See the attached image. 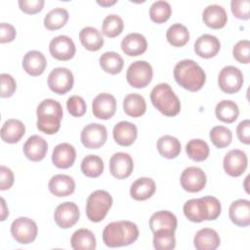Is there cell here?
Instances as JSON below:
<instances>
[{"instance_id": "1", "label": "cell", "mask_w": 250, "mask_h": 250, "mask_svg": "<svg viewBox=\"0 0 250 250\" xmlns=\"http://www.w3.org/2000/svg\"><path fill=\"white\" fill-rule=\"evenodd\" d=\"M184 214L190 222L216 220L221 214V202L214 196H203L188 200L183 207Z\"/></svg>"}, {"instance_id": "2", "label": "cell", "mask_w": 250, "mask_h": 250, "mask_svg": "<svg viewBox=\"0 0 250 250\" xmlns=\"http://www.w3.org/2000/svg\"><path fill=\"white\" fill-rule=\"evenodd\" d=\"M139 237L137 225L130 221L107 224L103 230V241L108 247H121L134 243Z\"/></svg>"}, {"instance_id": "3", "label": "cell", "mask_w": 250, "mask_h": 250, "mask_svg": "<svg viewBox=\"0 0 250 250\" xmlns=\"http://www.w3.org/2000/svg\"><path fill=\"white\" fill-rule=\"evenodd\" d=\"M174 78L176 82L186 90L195 92L200 90L206 81L203 68L192 60H182L174 67Z\"/></svg>"}, {"instance_id": "4", "label": "cell", "mask_w": 250, "mask_h": 250, "mask_svg": "<svg viewBox=\"0 0 250 250\" xmlns=\"http://www.w3.org/2000/svg\"><path fill=\"white\" fill-rule=\"evenodd\" d=\"M152 104L162 114L175 116L181 110V103L168 83H159L150 92Z\"/></svg>"}, {"instance_id": "5", "label": "cell", "mask_w": 250, "mask_h": 250, "mask_svg": "<svg viewBox=\"0 0 250 250\" xmlns=\"http://www.w3.org/2000/svg\"><path fill=\"white\" fill-rule=\"evenodd\" d=\"M112 205V196L104 189L93 191L87 198L86 215L94 223H99L104 219Z\"/></svg>"}, {"instance_id": "6", "label": "cell", "mask_w": 250, "mask_h": 250, "mask_svg": "<svg viewBox=\"0 0 250 250\" xmlns=\"http://www.w3.org/2000/svg\"><path fill=\"white\" fill-rule=\"evenodd\" d=\"M153 71L149 62L146 61L133 62L127 68L126 79L134 88H144L152 79Z\"/></svg>"}, {"instance_id": "7", "label": "cell", "mask_w": 250, "mask_h": 250, "mask_svg": "<svg viewBox=\"0 0 250 250\" xmlns=\"http://www.w3.org/2000/svg\"><path fill=\"white\" fill-rule=\"evenodd\" d=\"M38 228L36 223L27 217H19L11 225V234L21 244H29L37 236Z\"/></svg>"}, {"instance_id": "8", "label": "cell", "mask_w": 250, "mask_h": 250, "mask_svg": "<svg viewBox=\"0 0 250 250\" xmlns=\"http://www.w3.org/2000/svg\"><path fill=\"white\" fill-rule=\"evenodd\" d=\"M218 83L221 90L227 94L238 92L243 84V74L241 70L233 65L223 67L218 76Z\"/></svg>"}, {"instance_id": "9", "label": "cell", "mask_w": 250, "mask_h": 250, "mask_svg": "<svg viewBox=\"0 0 250 250\" xmlns=\"http://www.w3.org/2000/svg\"><path fill=\"white\" fill-rule=\"evenodd\" d=\"M74 77L72 72L66 67H56L48 76V86L56 94L63 95L73 87Z\"/></svg>"}, {"instance_id": "10", "label": "cell", "mask_w": 250, "mask_h": 250, "mask_svg": "<svg viewBox=\"0 0 250 250\" xmlns=\"http://www.w3.org/2000/svg\"><path fill=\"white\" fill-rule=\"evenodd\" d=\"M107 139L106 128L100 123H90L86 125L80 134V140L87 148L95 149L104 145Z\"/></svg>"}, {"instance_id": "11", "label": "cell", "mask_w": 250, "mask_h": 250, "mask_svg": "<svg viewBox=\"0 0 250 250\" xmlns=\"http://www.w3.org/2000/svg\"><path fill=\"white\" fill-rule=\"evenodd\" d=\"M180 182L185 190L188 192H198L202 190L206 185V174L199 167L189 166L182 172Z\"/></svg>"}, {"instance_id": "12", "label": "cell", "mask_w": 250, "mask_h": 250, "mask_svg": "<svg viewBox=\"0 0 250 250\" xmlns=\"http://www.w3.org/2000/svg\"><path fill=\"white\" fill-rule=\"evenodd\" d=\"M80 211L74 202L66 201L57 206L54 219L61 229H69L73 227L79 220Z\"/></svg>"}, {"instance_id": "13", "label": "cell", "mask_w": 250, "mask_h": 250, "mask_svg": "<svg viewBox=\"0 0 250 250\" xmlns=\"http://www.w3.org/2000/svg\"><path fill=\"white\" fill-rule=\"evenodd\" d=\"M49 51L53 58L59 61H68L75 55V45L72 39L66 35L54 37L49 44Z\"/></svg>"}, {"instance_id": "14", "label": "cell", "mask_w": 250, "mask_h": 250, "mask_svg": "<svg viewBox=\"0 0 250 250\" xmlns=\"http://www.w3.org/2000/svg\"><path fill=\"white\" fill-rule=\"evenodd\" d=\"M116 111V100L108 93L97 95L92 103V112L99 119L107 120L111 118Z\"/></svg>"}, {"instance_id": "15", "label": "cell", "mask_w": 250, "mask_h": 250, "mask_svg": "<svg viewBox=\"0 0 250 250\" xmlns=\"http://www.w3.org/2000/svg\"><path fill=\"white\" fill-rule=\"evenodd\" d=\"M248 159L243 150L231 149L224 157L223 166L225 172L231 177H239L247 168Z\"/></svg>"}, {"instance_id": "16", "label": "cell", "mask_w": 250, "mask_h": 250, "mask_svg": "<svg viewBox=\"0 0 250 250\" xmlns=\"http://www.w3.org/2000/svg\"><path fill=\"white\" fill-rule=\"evenodd\" d=\"M133 168L134 161L129 153L116 152L109 159V171L114 178L125 179L129 177Z\"/></svg>"}, {"instance_id": "17", "label": "cell", "mask_w": 250, "mask_h": 250, "mask_svg": "<svg viewBox=\"0 0 250 250\" xmlns=\"http://www.w3.org/2000/svg\"><path fill=\"white\" fill-rule=\"evenodd\" d=\"M76 158L74 146L68 143H62L55 146L52 153L53 164L60 169H66L73 165Z\"/></svg>"}, {"instance_id": "18", "label": "cell", "mask_w": 250, "mask_h": 250, "mask_svg": "<svg viewBox=\"0 0 250 250\" xmlns=\"http://www.w3.org/2000/svg\"><path fill=\"white\" fill-rule=\"evenodd\" d=\"M229 216L234 225L242 228L248 227L250 225V201L240 198L231 202Z\"/></svg>"}, {"instance_id": "19", "label": "cell", "mask_w": 250, "mask_h": 250, "mask_svg": "<svg viewBox=\"0 0 250 250\" xmlns=\"http://www.w3.org/2000/svg\"><path fill=\"white\" fill-rule=\"evenodd\" d=\"M221 49L220 40L211 34L200 35L194 43V52L197 56L203 59L215 57Z\"/></svg>"}, {"instance_id": "20", "label": "cell", "mask_w": 250, "mask_h": 250, "mask_svg": "<svg viewBox=\"0 0 250 250\" xmlns=\"http://www.w3.org/2000/svg\"><path fill=\"white\" fill-rule=\"evenodd\" d=\"M146 39L141 33H129L121 41V49L123 53L129 57L140 56L146 51Z\"/></svg>"}, {"instance_id": "21", "label": "cell", "mask_w": 250, "mask_h": 250, "mask_svg": "<svg viewBox=\"0 0 250 250\" xmlns=\"http://www.w3.org/2000/svg\"><path fill=\"white\" fill-rule=\"evenodd\" d=\"M112 136L114 141L123 146H131L137 139V126L129 121H120L113 127Z\"/></svg>"}, {"instance_id": "22", "label": "cell", "mask_w": 250, "mask_h": 250, "mask_svg": "<svg viewBox=\"0 0 250 250\" xmlns=\"http://www.w3.org/2000/svg\"><path fill=\"white\" fill-rule=\"evenodd\" d=\"M22 149L29 160L40 161L48 151V144L41 136L32 135L25 141Z\"/></svg>"}, {"instance_id": "23", "label": "cell", "mask_w": 250, "mask_h": 250, "mask_svg": "<svg viewBox=\"0 0 250 250\" xmlns=\"http://www.w3.org/2000/svg\"><path fill=\"white\" fill-rule=\"evenodd\" d=\"M48 188L49 190L56 196H68L75 190V182L73 178L68 175L57 174L50 179Z\"/></svg>"}, {"instance_id": "24", "label": "cell", "mask_w": 250, "mask_h": 250, "mask_svg": "<svg viewBox=\"0 0 250 250\" xmlns=\"http://www.w3.org/2000/svg\"><path fill=\"white\" fill-rule=\"evenodd\" d=\"M202 20L207 26L214 29H219L226 25L228 15L223 6L211 4L206 6V8L203 10Z\"/></svg>"}, {"instance_id": "25", "label": "cell", "mask_w": 250, "mask_h": 250, "mask_svg": "<svg viewBox=\"0 0 250 250\" xmlns=\"http://www.w3.org/2000/svg\"><path fill=\"white\" fill-rule=\"evenodd\" d=\"M221 243L218 232L209 228H203L196 231L193 237V245L197 250H215Z\"/></svg>"}, {"instance_id": "26", "label": "cell", "mask_w": 250, "mask_h": 250, "mask_svg": "<svg viewBox=\"0 0 250 250\" xmlns=\"http://www.w3.org/2000/svg\"><path fill=\"white\" fill-rule=\"evenodd\" d=\"M47 66L45 56L36 50L27 52L22 60V67L31 76L41 75Z\"/></svg>"}, {"instance_id": "27", "label": "cell", "mask_w": 250, "mask_h": 250, "mask_svg": "<svg viewBox=\"0 0 250 250\" xmlns=\"http://www.w3.org/2000/svg\"><path fill=\"white\" fill-rule=\"evenodd\" d=\"M25 133L24 124L19 119H8L4 122L1 128V139L8 144L18 143Z\"/></svg>"}, {"instance_id": "28", "label": "cell", "mask_w": 250, "mask_h": 250, "mask_svg": "<svg viewBox=\"0 0 250 250\" xmlns=\"http://www.w3.org/2000/svg\"><path fill=\"white\" fill-rule=\"evenodd\" d=\"M155 188V183L151 178L141 177L131 185L130 195L135 200H146L153 195Z\"/></svg>"}, {"instance_id": "29", "label": "cell", "mask_w": 250, "mask_h": 250, "mask_svg": "<svg viewBox=\"0 0 250 250\" xmlns=\"http://www.w3.org/2000/svg\"><path fill=\"white\" fill-rule=\"evenodd\" d=\"M177 218L176 216L167 210H160L153 213L149 219V228L152 232L158 229H177Z\"/></svg>"}, {"instance_id": "30", "label": "cell", "mask_w": 250, "mask_h": 250, "mask_svg": "<svg viewBox=\"0 0 250 250\" xmlns=\"http://www.w3.org/2000/svg\"><path fill=\"white\" fill-rule=\"evenodd\" d=\"M79 39L84 48L93 52L99 51L104 43L102 33L93 26L83 27L79 32Z\"/></svg>"}, {"instance_id": "31", "label": "cell", "mask_w": 250, "mask_h": 250, "mask_svg": "<svg viewBox=\"0 0 250 250\" xmlns=\"http://www.w3.org/2000/svg\"><path fill=\"white\" fill-rule=\"evenodd\" d=\"M70 244L74 250H94L97 245L94 233L88 229L75 230L71 235Z\"/></svg>"}, {"instance_id": "32", "label": "cell", "mask_w": 250, "mask_h": 250, "mask_svg": "<svg viewBox=\"0 0 250 250\" xmlns=\"http://www.w3.org/2000/svg\"><path fill=\"white\" fill-rule=\"evenodd\" d=\"M123 109L125 113L132 117L142 116L146 109L145 98L137 93H131L125 96L123 100Z\"/></svg>"}, {"instance_id": "33", "label": "cell", "mask_w": 250, "mask_h": 250, "mask_svg": "<svg viewBox=\"0 0 250 250\" xmlns=\"http://www.w3.org/2000/svg\"><path fill=\"white\" fill-rule=\"evenodd\" d=\"M157 150L161 156L172 159L177 157L181 152V143L173 136L164 135L157 141Z\"/></svg>"}, {"instance_id": "34", "label": "cell", "mask_w": 250, "mask_h": 250, "mask_svg": "<svg viewBox=\"0 0 250 250\" xmlns=\"http://www.w3.org/2000/svg\"><path fill=\"white\" fill-rule=\"evenodd\" d=\"M215 114L219 120L225 123H232L238 117L239 108L233 101L223 100L217 104Z\"/></svg>"}, {"instance_id": "35", "label": "cell", "mask_w": 250, "mask_h": 250, "mask_svg": "<svg viewBox=\"0 0 250 250\" xmlns=\"http://www.w3.org/2000/svg\"><path fill=\"white\" fill-rule=\"evenodd\" d=\"M166 39L174 47H183L189 40V31L182 23H173L166 31Z\"/></svg>"}, {"instance_id": "36", "label": "cell", "mask_w": 250, "mask_h": 250, "mask_svg": "<svg viewBox=\"0 0 250 250\" xmlns=\"http://www.w3.org/2000/svg\"><path fill=\"white\" fill-rule=\"evenodd\" d=\"M100 65L104 71L110 74L119 73L124 65V61L122 57L113 51L105 52L100 57Z\"/></svg>"}, {"instance_id": "37", "label": "cell", "mask_w": 250, "mask_h": 250, "mask_svg": "<svg viewBox=\"0 0 250 250\" xmlns=\"http://www.w3.org/2000/svg\"><path fill=\"white\" fill-rule=\"evenodd\" d=\"M68 17V12L64 8H54L46 14L44 18V26L49 30L60 29L66 23Z\"/></svg>"}, {"instance_id": "38", "label": "cell", "mask_w": 250, "mask_h": 250, "mask_svg": "<svg viewBox=\"0 0 250 250\" xmlns=\"http://www.w3.org/2000/svg\"><path fill=\"white\" fill-rule=\"evenodd\" d=\"M188 156L194 161H203L207 159L210 148L208 144L201 139H192L188 142L186 146Z\"/></svg>"}, {"instance_id": "39", "label": "cell", "mask_w": 250, "mask_h": 250, "mask_svg": "<svg viewBox=\"0 0 250 250\" xmlns=\"http://www.w3.org/2000/svg\"><path fill=\"white\" fill-rule=\"evenodd\" d=\"M103 159L95 154L85 156L81 161V172L89 178H97L104 172Z\"/></svg>"}, {"instance_id": "40", "label": "cell", "mask_w": 250, "mask_h": 250, "mask_svg": "<svg viewBox=\"0 0 250 250\" xmlns=\"http://www.w3.org/2000/svg\"><path fill=\"white\" fill-rule=\"evenodd\" d=\"M153 247L156 250H172L176 246L174 230L158 229L153 232Z\"/></svg>"}, {"instance_id": "41", "label": "cell", "mask_w": 250, "mask_h": 250, "mask_svg": "<svg viewBox=\"0 0 250 250\" xmlns=\"http://www.w3.org/2000/svg\"><path fill=\"white\" fill-rule=\"evenodd\" d=\"M124 27L123 20L115 14H110L106 16L102 24V31L103 33L109 38H113L118 36Z\"/></svg>"}, {"instance_id": "42", "label": "cell", "mask_w": 250, "mask_h": 250, "mask_svg": "<svg viewBox=\"0 0 250 250\" xmlns=\"http://www.w3.org/2000/svg\"><path fill=\"white\" fill-rule=\"evenodd\" d=\"M172 14V8L167 1L158 0L151 4L149 8L150 20L156 23L166 21Z\"/></svg>"}, {"instance_id": "43", "label": "cell", "mask_w": 250, "mask_h": 250, "mask_svg": "<svg viewBox=\"0 0 250 250\" xmlns=\"http://www.w3.org/2000/svg\"><path fill=\"white\" fill-rule=\"evenodd\" d=\"M209 137L215 146L223 148L230 145L232 140V133L229 128L219 125L211 129Z\"/></svg>"}, {"instance_id": "44", "label": "cell", "mask_w": 250, "mask_h": 250, "mask_svg": "<svg viewBox=\"0 0 250 250\" xmlns=\"http://www.w3.org/2000/svg\"><path fill=\"white\" fill-rule=\"evenodd\" d=\"M62 118L51 114H37V128L48 135H53L60 130Z\"/></svg>"}, {"instance_id": "45", "label": "cell", "mask_w": 250, "mask_h": 250, "mask_svg": "<svg viewBox=\"0 0 250 250\" xmlns=\"http://www.w3.org/2000/svg\"><path fill=\"white\" fill-rule=\"evenodd\" d=\"M66 108L68 112L75 117H80L85 114L87 105L84 99L78 95L70 96L66 101Z\"/></svg>"}, {"instance_id": "46", "label": "cell", "mask_w": 250, "mask_h": 250, "mask_svg": "<svg viewBox=\"0 0 250 250\" xmlns=\"http://www.w3.org/2000/svg\"><path fill=\"white\" fill-rule=\"evenodd\" d=\"M233 58L241 62L248 63L250 61V43L248 40L238 41L232 48Z\"/></svg>"}, {"instance_id": "47", "label": "cell", "mask_w": 250, "mask_h": 250, "mask_svg": "<svg viewBox=\"0 0 250 250\" xmlns=\"http://www.w3.org/2000/svg\"><path fill=\"white\" fill-rule=\"evenodd\" d=\"M230 9L234 17L239 20H248L250 17L249 0H232L230 2Z\"/></svg>"}, {"instance_id": "48", "label": "cell", "mask_w": 250, "mask_h": 250, "mask_svg": "<svg viewBox=\"0 0 250 250\" xmlns=\"http://www.w3.org/2000/svg\"><path fill=\"white\" fill-rule=\"evenodd\" d=\"M1 98H10L17 89V83L14 77L8 73H1Z\"/></svg>"}, {"instance_id": "49", "label": "cell", "mask_w": 250, "mask_h": 250, "mask_svg": "<svg viewBox=\"0 0 250 250\" xmlns=\"http://www.w3.org/2000/svg\"><path fill=\"white\" fill-rule=\"evenodd\" d=\"M20 9L26 14H36L43 9L44 0H19Z\"/></svg>"}, {"instance_id": "50", "label": "cell", "mask_w": 250, "mask_h": 250, "mask_svg": "<svg viewBox=\"0 0 250 250\" xmlns=\"http://www.w3.org/2000/svg\"><path fill=\"white\" fill-rule=\"evenodd\" d=\"M14 173L12 170L4 165L0 166V189H9L14 184Z\"/></svg>"}, {"instance_id": "51", "label": "cell", "mask_w": 250, "mask_h": 250, "mask_svg": "<svg viewBox=\"0 0 250 250\" xmlns=\"http://www.w3.org/2000/svg\"><path fill=\"white\" fill-rule=\"evenodd\" d=\"M236 135L238 140L245 144L249 145L250 143V120L244 119L237 125L236 128Z\"/></svg>"}, {"instance_id": "52", "label": "cell", "mask_w": 250, "mask_h": 250, "mask_svg": "<svg viewBox=\"0 0 250 250\" xmlns=\"http://www.w3.org/2000/svg\"><path fill=\"white\" fill-rule=\"evenodd\" d=\"M17 35L16 28L7 22H1L0 23V42L1 43H7L11 42L15 39Z\"/></svg>"}, {"instance_id": "53", "label": "cell", "mask_w": 250, "mask_h": 250, "mask_svg": "<svg viewBox=\"0 0 250 250\" xmlns=\"http://www.w3.org/2000/svg\"><path fill=\"white\" fill-rule=\"evenodd\" d=\"M1 221H4L6 220V217L8 216L9 214V211H8V208L6 206V201L3 197H1Z\"/></svg>"}, {"instance_id": "54", "label": "cell", "mask_w": 250, "mask_h": 250, "mask_svg": "<svg viewBox=\"0 0 250 250\" xmlns=\"http://www.w3.org/2000/svg\"><path fill=\"white\" fill-rule=\"evenodd\" d=\"M97 3H98L99 5L104 6V7H107V6H110V5L115 4V3H116V0H102V1L98 0Z\"/></svg>"}]
</instances>
